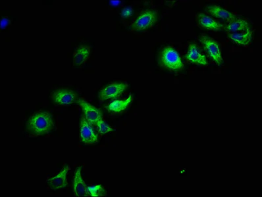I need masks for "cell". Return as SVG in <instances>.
Returning a JSON list of instances; mask_svg holds the SVG:
<instances>
[{
	"instance_id": "14",
	"label": "cell",
	"mask_w": 262,
	"mask_h": 197,
	"mask_svg": "<svg viewBox=\"0 0 262 197\" xmlns=\"http://www.w3.org/2000/svg\"><path fill=\"white\" fill-rule=\"evenodd\" d=\"M206 11L211 14L214 17L218 18V19L225 20V21H229L230 23L238 19L237 17L233 13L227 11V10L220 7V6L214 5L208 6L206 7Z\"/></svg>"
},
{
	"instance_id": "17",
	"label": "cell",
	"mask_w": 262,
	"mask_h": 197,
	"mask_svg": "<svg viewBox=\"0 0 262 197\" xmlns=\"http://www.w3.org/2000/svg\"><path fill=\"white\" fill-rule=\"evenodd\" d=\"M250 29V25L245 20L237 19L229 23L225 28L226 31L231 33H237L239 32H246Z\"/></svg>"
},
{
	"instance_id": "16",
	"label": "cell",
	"mask_w": 262,
	"mask_h": 197,
	"mask_svg": "<svg viewBox=\"0 0 262 197\" xmlns=\"http://www.w3.org/2000/svg\"><path fill=\"white\" fill-rule=\"evenodd\" d=\"M133 100V95H131L128 99L125 100H116L110 103L106 107L109 112L120 113L123 111L126 110L130 106Z\"/></svg>"
},
{
	"instance_id": "12",
	"label": "cell",
	"mask_w": 262,
	"mask_h": 197,
	"mask_svg": "<svg viewBox=\"0 0 262 197\" xmlns=\"http://www.w3.org/2000/svg\"><path fill=\"white\" fill-rule=\"evenodd\" d=\"M91 47L87 45H80L75 49L73 53V64L75 67H81L85 65L90 56Z\"/></svg>"
},
{
	"instance_id": "6",
	"label": "cell",
	"mask_w": 262,
	"mask_h": 197,
	"mask_svg": "<svg viewBox=\"0 0 262 197\" xmlns=\"http://www.w3.org/2000/svg\"><path fill=\"white\" fill-rule=\"evenodd\" d=\"M91 125L85 118V115H82L80 122V138L85 145H94L98 143V135Z\"/></svg>"
},
{
	"instance_id": "21",
	"label": "cell",
	"mask_w": 262,
	"mask_h": 197,
	"mask_svg": "<svg viewBox=\"0 0 262 197\" xmlns=\"http://www.w3.org/2000/svg\"><path fill=\"white\" fill-rule=\"evenodd\" d=\"M9 20L7 19V18H3L1 21V29H5L7 27V26L9 25Z\"/></svg>"
},
{
	"instance_id": "22",
	"label": "cell",
	"mask_w": 262,
	"mask_h": 197,
	"mask_svg": "<svg viewBox=\"0 0 262 197\" xmlns=\"http://www.w3.org/2000/svg\"><path fill=\"white\" fill-rule=\"evenodd\" d=\"M121 3H122V1H110L111 5H114V6H118L120 5Z\"/></svg>"
},
{
	"instance_id": "15",
	"label": "cell",
	"mask_w": 262,
	"mask_h": 197,
	"mask_svg": "<svg viewBox=\"0 0 262 197\" xmlns=\"http://www.w3.org/2000/svg\"><path fill=\"white\" fill-rule=\"evenodd\" d=\"M228 37L238 45H247L249 44L253 37V32L251 30L243 33H228Z\"/></svg>"
},
{
	"instance_id": "19",
	"label": "cell",
	"mask_w": 262,
	"mask_h": 197,
	"mask_svg": "<svg viewBox=\"0 0 262 197\" xmlns=\"http://www.w3.org/2000/svg\"><path fill=\"white\" fill-rule=\"evenodd\" d=\"M96 127L98 128V130L101 134H105V133L111 132V131H116V129L109 126L108 124L103 120V118L99 121Z\"/></svg>"
},
{
	"instance_id": "7",
	"label": "cell",
	"mask_w": 262,
	"mask_h": 197,
	"mask_svg": "<svg viewBox=\"0 0 262 197\" xmlns=\"http://www.w3.org/2000/svg\"><path fill=\"white\" fill-rule=\"evenodd\" d=\"M51 98L57 105L69 106L76 102L77 94L72 89H59L51 94Z\"/></svg>"
},
{
	"instance_id": "11",
	"label": "cell",
	"mask_w": 262,
	"mask_h": 197,
	"mask_svg": "<svg viewBox=\"0 0 262 197\" xmlns=\"http://www.w3.org/2000/svg\"><path fill=\"white\" fill-rule=\"evenodd\" d=\"M197 22L200 27L210 31L218 32L224 29L223 24L220 23L219 22L216 21L204 13L198 14Z\"/></svg>"
},
{
	"instance_id": "20",
	"label": "cell",
	"mask_w": 262,
	"mask_h": 197,
	"mask_svg": "<svg viewBox=\"0 0 262 197\" xmlns=\"http://www.w3.org/2000/svg\"><path fill=\"white\" fill-rule=\"evenodd\" d=\"M133 9L132 7H126L122 10V16L124 18H128L131 17L132 15Z\"/></svg>"
},
{
	"instance_id": "13",
	"label": "cell",
	"mask_w": 262,
	"mask_h": 197,
	"mask_svg": "<svg viewBox=\"0 0 262 197\" xmlns=\"http://www.w3.org/2000/svg\"><path fill=\"white\" fill-rule=\"evenodd\" d=\"M186 59L188 61L195 64L206 65L208 64L207 59L205 55L200 51L197 45L195 43H190L187 53L186 55Z\"/></svg>"
},
{
	"instance_id": "4",
	"label": "cell",
	"mask_w": 262,
	"mask_h": 197,
	"mask_svg": "<svg viewBox=\"0 0 262 197\" xmlns=\"http://www.w3.org/2000/svg\"><path fill=\"white\" fill-rule=\"evenodd\" d=\"M199 39L207 51L208 55L218 66L223 64L221 49L218 41L206 35H202Z\"/></svg>"
},
{
	"instance_id": "2",
	"label": "cell",
	"mask_w": 262,
	"mask_h": 197,
	"mask_svg": "<svg viewBox=\"0 0 262 197\" xmlns=\"http://www.w3.org/2000/svg\"><path fill=\"white\" fill-rule=\"evenodd\" d=\"M160 63L162 67L171 71H179L184 68L179 54L171 47H165L161 51Z\"/></svg>"
},
{
	"instance_id": "18",
	"label": "cell",
	"mask_w": 262,
	"mask_h": 197,
	"mask_svg": "<svg viewBox=\"0 0 262 197\" xmlns=\"http://www.w3.org/2000/svg\"><path fill=\"white\" fill-rule=\"evenodd\" d=\"M88 192L89 196L92 197H104L107 195L106 190L102 186L88 187Z\"/></svg>"
},
{
	"instance_id": "1",
	"label": "cell",
	"mask_w": 262,
	"mask_h": 197,
	"mask_svg": "<svg viewBox=\"0 0 262 197\" xmlns=\"http://www.w3.org/2000/svg\"><path fill=\"white\" fill-rule=\"evenodd\" d=\"M55 127L53 115L49 112L40 111L34 113L26 124V130L30 134L41 136L49 134Z\"/></svg>"
},
{
	"instance_id": "5",
	"label": "cell",
	"mask_w": 262,
	"mask_h": 197,
	"mask_svg": "<svg viewBox=\"0 0 262 197\" xmlns=\"http://www.w3.org/2000/svg\"><path fill=\"white\" fill-rule=\"evenodd\" d=\"M128 87V83L125 81L110 83L99 91V98L101 100L117 98L120 96Z\"/></svg>"
},
{
	"instance_id": "3",
	"label": "cell",
	"mask_w": 262,
	"mask_h": 197,
	"mask_svg": "<svg viewBox=\"0 0 262 197\" xmlns=\"http://www.w3.org/2000/svg\"><path fill=\"white\" fill-rule=\"evenodd\" d=\"M158 21V13L155 10H147L142 12L134 23L132 24V29L134 31H142L153 27Z\"/></svg>"
},
{
	"instance_id": "8",
	"label": "cell",
	"mask_w": 262,
	"mask_h": 197,
	"mask_svg": "<svg viewBox=\"0 0 262 197\" xmlns=\"http://www.w3.org/2000/svg\"><path fill=\"white\" fill-rule=\"evenodd\" d=\"M78 104L82 109L85 118L88 122L96 126L99 121L102 119V113L101 111L83 99H79Z\"/></svg>"
},
{
	"instance_id": "9",
	"label": "cell",
	"mask_w": 262,
	"mask_h": 197,
	"mask_svg": "<svg viewBox=\"0 0 262 197\" xmlns=\"http://www.w3.org/2000/svg\"><path fill=\"white\" fill-rule=\"evenodd\" d=\"M69 170V166L68 165H65L58 174L52 177L47 181V184H48L51 190H57L66 188L68 185L67 175H68Z\"/></svg>"
},
{
	"instance_id": "10",
	"label": "cell",
	"mask_w": 262,
	"mask_h": 197,
	"mask_svg": "<svg viewBox=\"0 0 262 197\" xmlns=\"http://www.w3.org/2000/svg\"><path fill=\"white\" fill-rule=\"evenodd\" d=\"M82 166H79L75 170L73 181V192L75 197L90 196L88 192V187L81 176Z\"/></svg>"
}]
</instances>
